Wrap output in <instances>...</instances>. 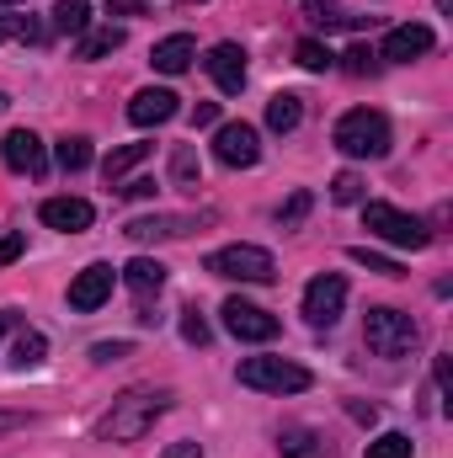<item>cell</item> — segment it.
<instances>
[{"mask_svg": "<svg viewBox=\"0 0 453 458\" xmlns=\"http://www.w3.org/2000/svg\"><path fill=\"white\" fill-rule=\"evenodd\" d=\"M176 102H182L176 91L144 86V91H133V102H128V123H133V128H160V123H171V117L182 113Z\"/></svg>", "mask_w": 453, "mask_h": 458, "instance_id": "4fadbf2b", "label": "cell"}, {"mask_svg": "<svg viewBox=\"0 0 453 458\" xmlns=\"http://www.w3.org/2000/svg\"><path fill=\"white\" fill-rule=\"evenodd\" d=\"M139 160H150V144H123V149H113V155L102 160V176H107V182H123Z\"/></svg>", "mask_w": 453, "mask_h": 458, "instance_id": "cb8c5ba5", "label": "cell"}, {"mask_svg": "<svg viewBox=\"0 0 453 458\" xmlns=\"http://www.w3.org/2000/svg\"><path fill=\"white\" fill-rule=\"evenodd\" d=\"M155 0H107V11L113 16H139V11H150Z\"/></svg>", "mask_w": 453, "mask_h": 458, "instance_id": "d590c367", "label": "cell"}, {"mask_svg": "<svg viewBox=\"0 0 453 458\" xmlns=\"http://www.w3.org/2000/svg\"><path fill=\"white\" fill-rule=\"evenodd\" d=\"M278 454L283 458H326L331 448H326L321 432H310V427H283V432H278Z\"/></svg>", "mask_w": 453, "mask_h": 458, "instance_id": "d6986e66", "label": "cell"}, {"mask_svg": "<svg viewBox=\"0 0 453 458\" xmlns=\"http://www.w3.org/2000/svg\"><path fill=\"white\" fill-rule=\"evenodd\" d=\"M352 261L368 267V272H379V277H406L400 261H389V256H379V250H368V245H352Z\"/></svg>", "mask_w": 453, "mask_h": 458, "instance_id": "f1b7e54d", "label": "cell"}, {"mask_svg": "<svg viewBox=\"0 0 453 458\" xmlns=\"http://www.w3.org/2000/svg\"><path fill=\"white\" fill-rule=\"evenodd\" d=\"M363 458H411V437H406V432H384V437L368 443Z\"/></svg>", "mask_w": 453, "mask_h": 458, "instance_id": "f546056e", "label": "cell"}, {"mask_svg": "<svg viewBox=\"0 0 453 458\" xmlns=\"http://www.w3.org/2000/svg\"><path fill=\"white\" fill-rule=\"evenodd\" d=\"M203 272H214L225 283H272L278 277V261L261 245H225V250H214L203 261Z\"/></svg>", "mask_w": 453, "mask_h": 458, "instance_id": "5b68a950", "label": "cell"}, {"mask_svg": "<svg viewBox=\"0 0 453 458\" xmlns=\"http://www.w3.org/2000/svg\"><path fill=\"white\" fill-rule=\"evenodd\" d=\"M43 27L27 11H0V43H38Z\"/></svg>", "mask_w": 453, "mask_h": 458, "instance_id": "603a6c76", "label": "cell"}, {"mask_svg": "<svg viewBox=\"0 0 453 458\" xmlns=\"http://www.w3.org/2000/svg\"><path fill=\"white\" fill-rule=\"evenodd\" d=\"M341 70H346V75H373V70H379V54H373L368 43H352V48L341 54Z\"/></svg>", "mask_w": 453, "mask_h": 458, "instance_id": "4dcf8cb0", "label": "cell"}, {"mask_svg": "<svg viewBox=\"0 0 453 458\" xmlns=\"http://www.w3.org/2000/svg\"><path fill=\"white\" fill-rule=\"evenodd\" d=\"M38 219L48 229H64V234H81V229H91L97 219V208L86 203V198H48L43 208H38Z\"/></svg>", "mask_w": 453, "mask_h": 458, "instance_id": "9a60e30c", "label": "cell"}, {"mask_svg": "<svg viewBox=\"0 0 453 458\" xmlns=\"http://www.w3.org/2000/svg\"><path fill=\"white\" fill-rule=\"evenodd\" d=\"M214 160L229 165V171H251V165L261 160V139H256V128H251V123H225V128L214 133Z\"/></svg>", "mask_w": 453, "mask_h": 458, "instance_id": "52a82bcc", "label": "cell"}, {"mask_svg": "<svg viewBox=\"0 0 453 458\" xmlns=\"http://www.w3.org/2000/svg\"><path fill=\"white\" fill-rule=\"evenodd\" d=\"M54 27L64 38H81L91 27V0H54Z\"/></svg>", "mask_w": 453, "mask_h": 458, "instance_id": "7402d4cb", "label": "cell"}, {"mask_svg": "<svg viewBox=\"0 0 453 458\" xmlns=\"http://www.w3.org/2000/svg\"><path fill=\"white\" fill-rule=\"evenodd\" d=\"M192 59H198V43H192L187 32L160 38V43H155V54H150V64H155L160 75H182V70H192Z\"/></svg>", "mask_w": 453, "mask_h": 458, "instance_id": "e0dca14e", "label": "cell"}, {"mask_svg": "<svg viewBox=\"0 0 453 458\" xmlns=\"http://www.w3.org/2000/svg\"><path fill=\"white\" fill-rule=\"evenodd\" d=\"M203 64H209L214 86H219V91H229V97L245 86V48H240V43H214Z\"/></svg>", "mask_w": 453, "mask_h": 458, "instance_id": "2e32d148", "label": "cell"}, {"mask_svg": "<svg viewBox=\"0 0 453 458\" xmlns=\"http://www.w3.org/2000/svg\"><path fill=\"white\" fill-rule=\"evenodd\" d=\"M192 219H171V214H150V219H133V225L123 229L133 245H150V240H176V234H187Z\"/></svg>", "mask_w": 453, "mask_h": 458, "instance_id": "ac0fdd59", "label": "cell"}, {"mask_svg": "<svg viewBox=\"0 0 453 458\" xmlns=\"http://www.w3.org/2000/svg\"><path fill=\"white\" fill-rule=\"evenodd\" d=\"M59 165L64 171H86L91 165V139L86 133H64L59 139Z\"/></svg>", "mask_w": 453, "mask_h": 458, "instance_id": "4316f807", "label": "cell"}, {"mask_svg": "<svg viewBox=\"0 0 453 458\" xmlns=\"http://www.w3.org/2000/svg\"><path fill=\"white\" fill-rule=\"evenodd\" d=\"M123 43H128V32H123V27H86L75 54H81V59H107V54L123 48Z\"/></svg>", "mask_w": 453, "mask_h": 458, "instance_id": "44dd1931", "label": "cell"}, {"mask_svg": "<svg viewBox=\"0 0 453 458\" xmlns=\"http://www.w3.org/2000/svg\"><path fill=\"white\" fill-rule=\"evenodd\" d=\"M182 336H187L192 346H209V320L198 315V304H187V310H182Z\"/></svg>", "mask_w": 453, "mask_h": 458, "instance_id": "836d02e7", "label": "cell"}, {"mask_svg": "<svg viewBox=\"0 0 453 458\" xmlns=\"http://www.w3.org/2000/svg\"><path fill=\"white\" fill-rule=\"evenodd\" d=\"M341 310H346V277L321 272V277L304 288V320H310V326H337Z\"/></svg>", "mask_w": 453, "mask_h": 458, "instance_id": "ba28073f", "label": "cell"}, {"mask_svg": "<svg viewBox=\"0 0 453 458\" xmlns=\"http://www.w3.org/2000/svg\"><path fill=\"white\" fill-rule=\"evenodd\" d=\"M123 198H155V182H150V176H139V182H128V187H123Z\"/></svg>", "mask_w": 453, "mask_h": 458, "instance_id": "f35d334b", "label": "cell"}, {"mask_svg": "<svg viewBox=\"0 0 453 458\" xmlns=\"http://www.w3.org/2000/svg\"><path fill=\"white\" fill-rule=\"evenodd\" d=\"M363 342L373 357H411L416 346H422V326L406 315V310H389V304H373L368 315H363Z\"/></svg>", "mask_w": 453, "mask_h": 458, "instance_id": "7a4b0ae2", "label": "cell"}, {"mask_svg": "<svg viewBox=\"0 0 453 458\" xmlns=\"http://www.w3.org/2000/svg\"><path fill=\"white\" fill-rule=\"evenodd\" d=\"M43 357H48V336H43V331H21L16 346H11V362H16V368H38Z\"/></svg>", "mask_w": 453, "mask_h": 458, "instance_id": "d4e9b609", "label": "cell"}, {"mask_svg": "<svg viewBox=\"0 0 453 458\" xmlns=\"http://www.w3.org/2000/svg\"><path fill=\"white\" fill-rule=\"evenodd\" d=\"M160 458H203V448H198V443H171Z\"/></svg>", "mask_w": 453, "mask_h": 458, "instance_id": "ab89813d", "label": "cell"}, {"mask_svg": "<svg viewBox=\"0 0 453 458\" xmlns=\"http://www.w3.org/2000/svg\"><path fill=\"white\" fill-rule=\"evenodd\" d=\"M432 43H438V38H432V27H422V21H400V27H389V38H384L379 59H389V64H411V59H422Z\"/></svg>", "mask_w": 453, "mask_h": 458, "instance_id": "5bb4252c", "label": "cell"}, {"mask_svg": "<svg viewBox=\"0 0 453 458\" xmlns=\"http://www.w3.org/2000/svg\"><path fill=\"white\" fill-rule=\"evenodd\" d=\"M299 123H304V97L278 91V97L267 102V128H272V133H294Z\"/></svg>", "mask_w": 453, "mask_h": 458, "instance_id": "ffe728a7", "label": "cell"}, {"mask_svg": "<svg viewBox=\"0 0 453 458\" xmlns=\"http://www.w3.org/2000/svg\"><path fill=\"white\" fill-rule=\"evenodd\" d=\"M11 326H16V315H11V310H0V336H5Z\"/></svg>", "mask_w": 453, "mask_h": 458, "instance_id": "7bdbcfd3", "label": "cell"}, {"mask_svg": "<svg viewBox=\"0 0 453 458\" xmlns=\"http://www.w3.org/2000/svg\"><path fill=\"white\" fill-rule=\"evenodd\" d=\"M363 229L379 234V240H389V245H400V250H422V245H432V229L422 225L416 214L395 208V203H363Z\"/></svg>", "mask_w": 453, "mask_h": 458, "instance_id": "277c9868", "label": "cell"}, {"mask_svg": "<svg viewBox=\"0 0 453 458\" xmlns=\"http://www.w3.org/2000/svg\"><path fill=\"white\" fill-rule=\"evenodd\" d=\"M16 427H27V416L21 411H0V432H16Z\"/></svg>", "mask_w": 453, "mask_h": 458, "instance_id": "b9f144b4", "label": "cell"}, {"mask_svg": "<svg viewBox=\"0 0 453 458\" xmlns=\"http://www.w3.org/2000/svg\"><path fill=\"white\" fill-rule=\"evenodd\" d=\"M171 389H155V384H139V389H123L113 400V411L97 421V437L102 443H139L166 411H171Z\"/></svg>", "mask_w": 453, "mask_h": 458, "instance_id": "6da1fadb", "label": "cell"}, {"mask_svg": "<svg viewBox=\"0 0 453 458\" xmlns=\"http://www.w3.org/2000/svg\"><path fill=\"white\" fill-rule=\"evenodd\" d=\"M5 107H11V102H5V97H0V113H5Z\"/></svg>", "mask_w": 453, "mask_h": 458, "instance_id": "ee69618b", "label": "cell"}, {"mask_svg": "<svg viewBox=\"0 0 453 458\" xmlns=\"http://www.w3.org/2000/svg\"><path fill=\"white\" fill-rule=\"evenodd\" d=\"M123 283H128V293H133V304H139V320H144V326H155L150 304H155V299H160V288H166V267H160L155 256H133V261L123 267Z\"/></svg>", "mask_w": 453, "mask_h": 458, "instance_id": "9c48e42d", "label": "cell"}, {"mask_svg": "<svg viewBox=\"0 0 453 458\" xmlns=\"http://www.w3.org/2000/svg\"><path fill=\"white\" fill-rule=\"evenodd\" d=\"M0 160L16 171V176H43L48 171V155H43V139L32 128H11L0 139Z\"/></svg>", "mask_w": 453, "mask_h": 458, "instance_id": "8fae6325", "label": "cell"}, {"mask_svg": "<svg viewBox=\"0 0 453 458\" xmlns=\"http://www.w3.org/2000/svg\"><path fill=\"white\" fill-rule=\"evenodd\" d=\"M294 59H299V70H310V75H326V70L337 64V54H331L326 43H315V38H304V43L294 48Z\"/></svg>", "mask_w": 453, "mask_h": 458, "instance_id": "484cf974", "label": "cell"}, {"mask_svg": "<svg viewBox=\"0 0 453 458\" xmlns=\"http://www.w3.org/2000/svg\"><path fill=\"white\" fill-rule=\"evenodd\" d=\"M331 139L346 160H379V155H389V117L373 113V107H352Z\"/></svg>", "mask_w": 453, "mask_h": 458, "instance_id": "3957f363", "label": "cell"}, {"mask_svg": "<svg viewBox=\"0 0 453 458\" xmlns=\"http://www.w3.org/2000/svg\"><path fill=\"white\" fill-rule=\"evenodd\" d=\"M133 352V342H97L91 346V362H123Z\"/></svg>", "mask_w": 453, "mask_h": 458, "instance_id": "e575fe53", "label": "cell"}, {"mask_svg": "<svg viewBox=\"0 0 453 458\" xmlns=\"http://www.w3.org/2000/svg\"><path fill=\"white\" fill-rule=\"evenodd\" d=\"M225 331L235 342H272L283 326H278V315H267V310H256V304H245V299H225Z\"/></svg>", "mask_w": 453, "mask_h": 458, "instance_id": "30bf717a", "label": "cell"}, {"mask_svg": "<svg viewBox=\"0 0 453 458\" xmlns=\"http://www.w3.org/2000/svg\"><path fill=\"white\" fill-rule=\"evenodd\" d=\"M240 384L261 389V394H299V389H310V368H299L288 357H245Z\"/></svg>", "mask_w": 453, "mask_h": 458, "instance_id": "8992f818", "label": "cell"}, {"mask_svg": "<svg viewBox=\"0 0 453 458\" xmlns=\"http://www.w3.org/2000/svg\"><path fill=\"white\" fill-rule=\"evenodd\" d=\"M21 245H27L21 234H5V240H0V267H11V261L21 256Z\"/></svg>", "mask_w": 453, "mask_h": 458, "instance_id": "74e56055", "label": "cell"}, {"mask_svg": "<svg viewBox=\"0 0 453 458\" xmlns=\"http://www.w3.org/2000/svg\"><path fill=\"white\" fill-rule=\"evenodd\" d=\"M187 5H203V0H187Z\"/></svg>", "mask_w": 453, "mask_h": 458, "instance_id": "f6af8a7d", "label": "cell"}, {"mask_svg": "<svg viewBox=\"0 0 453 458\" xmlns=\"http://www.w3.org/2000/svg\"><path fill=\"white\" fill-rule=\"evenodd\" d=\"M113 283H117V272L107 267V261H91L75 283H70V310L75 315H91V310H102L107 299H113Z\"/></svg>", "mask_w": 453, "mask_h": 458, "instance_id": "7c38bea8", "label": "cell"}, {"mask_svg": "<svg viewBox=\"0 0 453 458\" xmlns=\"http://www.w3.org/2000/svg\"><path fill=\"white\" fill-rule=\"evenodd\" d=\"M198 176H203V171H198V149L182 144V149L171 155V182H176V187H198Z\"/></svg>", "mask_w": 453, "mask_h": 458, "instance_id": "83f0119b", "label": "cell"}, {"mask_svg": "<svg viewBox=\"0 0 453 458\" xmlns=\"http://www.w3.org/2000/svg\"><path fill=\"white\" fill-rule=\"evenodd\" d=\"M310 203H315L310 192H294V198L278 208V225H283V229H299V225H304V214H310Z\"/></svg>", "mask_w": 453, "mask_h": 458, "instance_id": "1f68e13d", "label": "cell"}, {"mask_svg": "<svg viewBox=\"0 0 453 458\" xmlns=\"http://www.w3.org/2000/svg\"><path fill=\"white\" fill-rule=\"evenodd\" d=\"M346 411H352V416H357V421H368V427H373V421H379V411H373V405H363V400H352V405H346Z\"/></svg>", "mask_w": 453, "mask_h": 458, "instance_id": "60d3db41", "label": "cell"}, {"mask_svg": "<svg viewBox=\"0 0 453 458\" xmlns=\"http://www.w3.org/2000/svg\"><path fill=\"white\" fill-rule=\"evenodd\" d=\"M331 203H363V176L357 171H341L331 182Z\"/></svg>", "mask_w": 453, "mask_h": 458, "instance_id": "d6a6232c", "label": "cell"}, {"mask_svg": "<svg viewBox=\"0 0 453 458\" xmlns=\"http://www.w3.org/2000/svg\"><path fill=\"white\" fill-rule=\"evenodd\" d=\"M209 123H219V102H198L192 107V128H209Z\"/></svg>", "mask_w": 453, "mask_h": 458, "instance_id": "8d00e7d4", "label": "cell"}]
</instances>
